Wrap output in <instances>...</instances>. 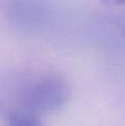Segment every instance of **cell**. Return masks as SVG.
I'll use <instances>...</instances> for the list:
<instances>
[{"instance_id":"obj_1","label":"cell","mask_w":125,"mask_h":126,"mask_svg":"<svg viewBox=\"0 0 125 126\" xmlns=\"http://www.w3.org/2000/svg\"><path fill=\"white\" fill-rule=\"evenodd\" d=\"M12 84L9 103L13 107L9 112L22 111L37 116L53 113L62 109L71 96L69 82L55 73L22 76Z\"/></svg>"},{"instance_id":"obj_2","label":"cell","mask_w":125,"mask_h":126,"mask_svg":"<svg viewBox=\"0 0 125 126\" xmlns=\"http://www.w3.org/2000/svg\"><path fill=\"white\" fill-rule=\"evenodd\" d=\"M7 126H43L37 115L22 111L7 113Z\"/></svg>"},{"instance_id":"obj_3","label":"cell","mask_w":125,"mask_h":126,"mask_svg":"<svg viewBox=\"0 0 125 126\" xmlns=\"http://www.w3.org/2000/svg\"><path fill=\"white\" fill-rule=\"evenodd\" d=\"M104 3L108 4H114V6H120V4H125V0H101Z\"/></svg>"}]
</instances>
